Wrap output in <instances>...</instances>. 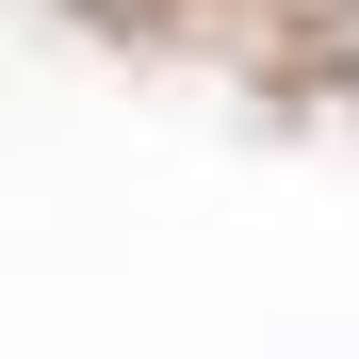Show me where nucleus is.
Listing matches in <instances>:
<instances>
[]
</instances>
